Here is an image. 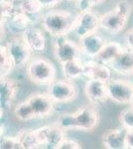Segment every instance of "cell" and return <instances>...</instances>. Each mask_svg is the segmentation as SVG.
<instances>
[{
    "label": "cell",
    "instance_id": "28",
    "mask_svg": "<svg viewBox=\"0 0 133 149\" xmlns=\"http://www.w3.org/2000/svg\"><path fill=\"white\" fill-rule=\"evenodd\" d=\"M119 121L122 126L125 128H133V107H130L128 109H123L119 114Z\"/></svg>",
    "mask_w": 133,
    "mask_h": 149
},
{
    "label": "cell",
    "instance_id": "7",
    "mask_svg": "<svg viewBox=\"0 0 133 149\" xmlns=\"http://www.w3.org/2000/svg\"><path fill=\"white\" fill-rule=\"evenodd\" d=\"M81 54V47H79L72 40L68 39L66 35L56 37L54 43V55L61 64L75 59H79Z\"/></svg>",
    "mask_w": 133,
    "mask_h": 149
},
{
    "label": "cell",
    "instance_id": "17",
    "mask_svg": "<svg viewBox=\"0 0 133 149\" xmlns=\"http://www.w3.org/2000/svg\"><path fill=\"white\" fill-rule=\"evenodd\" d=\"M22 39L34 52H42L46 48V38L42 30L36 27H28L22 32Z\"/></svg>",
    "mask_w": 133,
    "mask_h": 149
},
{
    "label": "cell",
    "instance_id": "30",
    "mask_svg": "<svg viewBox=\"0 0 133 149\" xmlns=\"http://www.w3.org/2000/svg\"><path fill=\"white\" fill-rule=\"evenodd\" d=\"M114 7L119 11H121L122 13H124L125 15L130 16V13H131V5H130V3L126 1V0H118Z\"/></svg>",
    "mask_w": 133,
    "mask_h": 149
},
{
    "label": "cell",
    "instance_id": "25",
    "mask_svg": "<svg viewBox=\"0 0 133 149\" xmlns=\"http://www.w3.org/2000/svg\"><path fill=\"white\" fill-rule=\"evenodd\" d=\"M0 66H1L0 67L1 78H5L8 76L12 69L14 68L13 62L8 54L6 45H1V48H0Z\"/></svg>",
    "mask_w": 133,
    "mask_h": 149
},
{
    "label": "cell",
    "instance_id": "29",
    "mask_svg": "<svg viewBox=\"0 0 133 149\" xmlns=\"http://www.w3.org/2000/svg\"><path fill=\"white\" fill-rule=\"evenodd\" d=\"M105 0H77V8L79 12L89 11L94 6H97L100 4L103 3Z\"/></svg>",
    "mask_w": 133,
    "mask_h": 149
},
{
    "label": "cell",
    "instance_id": "36",
    "mask_svg": "<svg viewBox=\"0 0 133 149\" xmlns=\"http://www.w3.org/2000/svg\"><path fill=\"white\" fill-rule=\"evenodd\" d=\"M68 2H77V0H67Z\"/></svg>",
    "mask_w": 133,
    "mask_h": 149
},
{
    "label": "cell",
    "instance_id": "10",
    "mask_svg": "<svg viewBox=\"0 0 133 149\" xmlns=\"http://www.w3.org/2000/svg\"><path fill=\"white\" fill-rule=\"evenodd\" d=\"M100 27V16L96 15L91 10L81 12L78 14V19L75 26V32L76 35L81 39L84 36L96 32L97 29Z\"/></svg>",
    "mask_w": 133,
    "mask_h": 149
},
{
    "label": "cell",
    "instance_id": "24",
    "mask_svg": "<svg viewBox=\"0 0 133 149\" xmlns=\"http://www.w3.org/2000/svg\"><path fill=\"white\" fill-rule=\"evenodd\" d=\"M9 22H10L11 26L14 29H18V30L24 31L33 22V20L31 19V17L28 14L25 13V12L20 11L17 9L15 13L11 16L10 19H9Z\"/></svg>",
    "mask_w": 133,
    "mask_h": 149
},
{
    "label": "cell",
    "instance_id": "31",
    "mask_svg": "<svg viewBox=\"0 0 133 149\" xmlns=\"http://www.w3.org/2000/svg\"><path fill=\"white\" fill-rule=\"evenodd\" d=\"M81 146L78 141L72 140V139L65 138V140L59 146V149H81Z\"/></svg>",
    "mask_w": 133,
    "mask_h": 149
},
{
    "label": "cell",
    "instance_id": "8",
    "mask_svg": "<svg viewBox=\"0 0 133 149\" xmlns=\"http://www.w3.org/2000/svg\"><path fill=\"white\" fill-rule=\"evenodd\" d=\"M8 54L15 68H23L30 63L31 51L27 44L21 38H14L6 44Z\"/></svg>",
    "mask_w": 133,
    "mask_h": 149
},
{
    "label": "cell",
    "instance_id": "27",
    "mask_svg": "<svg viewBox=\"0 0 133 149\" xmlns=\"http://www.w3.org/2000/svg\"><path fill=\"white\" fill-rule=\"evenodd\" d=\"M1 20L6 21L11 18V16L16 12V7L12 0H1Z\"/></svg>",
    "mask_w": 133,
    "mask_h": 149
},
{
    "label": "cell",
    "instance_id": "15",
    "mask_svg": "<svg viewBox=\"0 0 133 149\" xmlns=\"http://www.w3.org/2000/svg\"><path fill=\"white\" fill-rule=\"evenodd\" d=\"M84 77L88 80H97L107 83L111 80V71L107 65L97 61H88L84 63Z\"/></svg>",
    "mask_w": 133,
    "mask_h": 149
},
{
    "label": "cell",
    "instance_id": "5",
    "mask_svg": "<svg viewBox=\"0 0 133 149\" xmlns=\"http://www.w3.org/2000/svg\"><path fill=\"white\" fill-rule=\"evenodd\" d=\"M42 148L59 149V146L65 140V129L57 123L53 125H45L35 129Z\"/></svg>",
    "mask_w": 133,
    "mask_h": 149
},
{
    "label": "cell",
    "instance_id": "21",
    "mask_svg": "<svg viewBox=\"0 0 133 149\" xmlns=\"http://www.w3.org/2000/svg\"><path fill=\"white\" fill-rule=\"evenodd\" d=\"M17 137L22 143L24 149H38L42 148L39 138L37 136L35 130H30V129H21L17 133Z\"/></svg>",
    "mask_w": 133,
    "mask_h": 149
},
{
    "label": "cell",
    "instance_id": "6",
    "mask_svg": "<svg viewBox=\"0 0 133 149\" xmlns=\"http://www.w3.org/2000/svg\"><path fill=\"white\" fill-rule=\"evenodd\" d=\"M108 98L120 104H130L133 98V85L130 81L110 80L106 83Z\"/></svg>",
    "mask_w": 133,
    "mask_h": 149
},
{
    "label": "cell",
    "instance_id": "35",
    "mask_svg": "<svg viewBox=\"0 0 133 149\" xmlns=\"http://www.w3.org/2000/svg\"><path fill=\"white\" fill-rule=\"evenodd\" d=\"M130 77H131V78H130V83H131L132 85H133V74H132V76H130ZM130 107H133V98H132L131 103H130Z\"/></svg>",
    "mask_w": 133,
    "mask_h": 149
},
{
    "label": "cell",
    "instance_id": "19",
    "mask_svg": "<svg viewBox=\"0 0 133 149\" xmlns=\"http://www.w3.org/2000/svg\"><path fill=\"white\" fill-rule=\"evenodd\" d=\"M122 51L123 47L118 42H114V41L107 42L105 46L102 48V50L100 52V54L94 58V60L101 64L109 66Z\"/></svg>",
    "mask_w": 133,
    "mask_h": 149
},
{
    "label": "cell",
    "instance_id": "34",
    "mask_svg": "<svg viewBox=\"0 0 133 149\" xmlns=\"http://www.w3.org/2000/svg\"><path fill=\"white\" fill-rule=\"evenodd\" d=\"M125 42H126L127 48L133 50V28L128 30L125 34Z\"/></svg>",
    "mask_w": 133,
    "mask_h": 149
},
{
    "label": "cell",
    "instance_id": "9",
    "mask_svg": "<svg viewBox=\"0 0 133 149\" xmlns=\"http://www.w3.org/2000/svg\"><path fill=\"white\" fill-rule=\"evenodd\" d=\"M128 18L129 16L125 15L121 11L113 7L112 10L100 16V27L108 33L116 35L125 28Z\"/></svg>",
    "mask_w": 133,
    "mask_h": 149
},
{
    "label": "cell",
    "instance_id": "23",
    "mask_svg": "<svg viewBox=\"0 0 133 149\" xmlns=\"http://www.w3.org/2000/svg\"><path fill=\"white\" fill-rule=\"evenodd\" d=\"M14 115L21 121H29L36 118L32 107L27 100L16 105L14 109Z\"/></svg>",
    "mask_w": 133,
    "mask_h": 149
},
{
    "label": "cell",
    "instance_id": "18",
    "mask_svg": "<svg viewBox=\"0 0 133 149\" xmlns=\"http://www.w3.org/2000/svg\"><path fill=\"white\" fill-rule=\"evenodd\" d=\"M127 128H115L105 132L102 136V145L107 149H126L125 137Z\"/></svg>",
    "mask_w": 133,
    "mask_h": 149
},
{
    "label": "cell",
    "instance_id": "33",
    "mask_svg": "<svg viewBox=\"0 0 133 149\" xmlns=\"http://www.w3.org/2000/svg\"><path fill=\"white\" fill-rule=\"evenodd\" d=\"M43 8H50V7L56 6L61 2V0H38Z\"/></svg>",
    "mask_w": 133,
    "mask_h": 149
},
{
    "label": "cell",
    "instance_id": "13",
    "mask_svg": "<svg viewBox=\"0 0 133 149\" xmlns=\"http://www.w3.org/2000/svg\"><path fill=\"white\" fill-rule=\"evenodd\" d=\"M18 93V85L15 81L7 77L1 78L0 81V107L1 112L8 111Z\"/></svg>",
    "mask_w": 133,
    "mask_h": 149
},
{
    "label": "cell",
    "instance_id": "22",
    "mask_svg": "<svg viewBox=\"0 0 133 149\" xmlns=\"http://www.w3.org/2000/svg\"><path fill=\"white\" fill-rule=\"evenodd\" d=\"M16 9L25 12L32 19V16H35L40 13L43 8L38 0H12Z\"/></svg>",
    "mask_w": 133,
    "mask_h": 149
},
{
    "label": "cell",
    "instance_id": "20",
    "mask_svg": "<svg viewBox=\"0 0 133 149\" xmlns=\"http://www.w3.org/2000/svg\"><path fill=\"white\" fill-rule=\"evenodd\" d=\"M84 63L81 62V58L62 64L63 74H64L65 78L70 81H74L81 77H84Z\"/></svg>",
    "mask_w": 133,
    "mask_h": 149
},
{
    "label": "cell",
    "instance_id": "1",
    "mask_svg": "<svg viewBox=\"0 0 133 149\" xmlns=\"http://www.w3.org/2000/svg\"><path fill=\"white\" fill-rule=\"evenodd\" d=\"M100 122L97 109L93 105H84L78 110L60 115L57 124L65 130L93 132Z\"/></svg>",
    "mask_w": 133,
    "mask_h": 149
},
{
    "label": "cell",
    "instance_id": "26",
    "mask_svg": "<svg viewBox=\"0 0 133 149\" xmlns=\"http://www.w3.org/2000/svg\"><path fill=\"white\" fill-rule=\"evenodd\" d=\"M0 148L1 149H24L22 143L17 136H1L0 140Z\"/></svg>",
    "mask_w": 133,
    "mask_h": 149
},
{
    "label": "cell",
    "instance_id": "32",
    "mask_svg": "<svg viewBox=\"0 0 133 149\" xmlns=\"http://www.w3.org/2000/svg\"><path fill=\"white\" fill-rule=\"evenodd\" d=\"M125 146L126 149H133V128L127 129L125 137Z\"/></svg>",
    "mask_w": 133,
    "mask_h": 149
},
{
    "label": "cell",
    "instance_id": "14",
    "mask_svg": "<svg viewBox=\"0 0 133 149\" xmlns=\"http://www.w3.org/2000/svg\"><path fill=\"white\" fill-rule=\"evenodd\" d=\"M84 93L89 102L93 104H98L108 100L107 86L105 81H102L88 80L84 86Z\"/></svg>",
    "mask_w": 133,
    "mask_h": 149
},
{
    "label": "cell",
    "instance_id": "11",
    "mask_svg": "<svg viewBox=\"0 0 133 149\" xmlns=\"http://www.w3.org/2000/svg\"><path fill=\"white\" fill-rule=\"evenodd\" d=\"M36 118L47 117L54 111V100L48 93H34L28 97Z\"/></svg>",
    "mask_w": 133,
    "mask_h": 149
},
{
    "label": "cell",
    "instance_id": "16",
    "mask_svg": "<svg viewBox=\"0 0 133 149\" xmlns=\"http://www.w3.org/2000/svg\"><path fill=\"white\" fill-rule=\"evenodd\" d=\"M109 66L115 73L121 76L133 74V50L126 48L118 55V57Z\"/></svg>",
    "mask_w": 133,
    "mask_h": 149
},
{
    "label": "cell",
    "instance_id": "3",
    "mask_svg": "<svg viewBox=\"0 0 133 149\" xmlns=\"http://www.w3.org/2000/svg\"><path fill=\"white\" fill-rule=\"evenodd\" d=\"M27 74L36 85L49 86L56 78V68L50 61L43 58L35 59L28 64Z\"/></svg>",
    "mask_w": 133,
    "mask_h": 149
},
{
    "label": "cell",
    "instance_id": "4",
    "mask_svg": "<svg viewBox=\"0 0 133 149\" xmlns=\"http://www.w3.org/2000/svg\"><path fill=\"white\" fill-rule=\"evenodd\" d=\"M48 95L55 103H66L76 100L78 88L70 80H55L48 86Z\"/></svg>",
    "mask_w": 133,
    "mask_h": 149
},
{
    "label": "cell",
    "instance_id": "12",
    "mask_svg": "<svg viewBox=\"0 0 133 149\" xmlns=\"http://www.w3.org/2000/svg\"><path fill=\"white\" fill-rule=\"evenodd\" d=\"M106 43H107L106 40L100 33H97V31L79 39L81 53L89 58H93V59L100 54V52L105 46Z\"/></svg>",
    "mask_w": 133,
    "mask_h": 149
},
{
    "label": "cell",
    "instance_id": "2",
    "mask_svg": "<svg viewBox=\"0 0 133 149\" xmlns=\"http://www.w3.org/2000/svg\"><path fill=\"white\" fill-rule=\"evenodd\" d=\"M78 19V14L68 11H52L44 14L41 17L43 28L51 36L67 35L75 29Z\"/></svg>",
    "mask_w": 133,
    "mask_h": 149
}]
</instances>
